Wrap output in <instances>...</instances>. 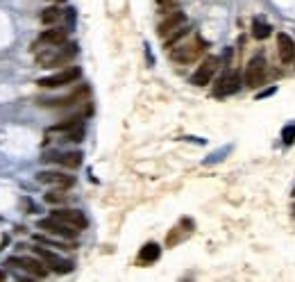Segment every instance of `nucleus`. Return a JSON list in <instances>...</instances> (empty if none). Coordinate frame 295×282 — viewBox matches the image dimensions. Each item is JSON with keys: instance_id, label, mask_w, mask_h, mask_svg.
<instances>
[{"instance_id": "f257e3e1", "label": "nucleus", "mask_w": 295, "mask_h": 282, "mask_svg": "<svg viewBox=\"0 0 295 282\" xmlns=\"http://www.w3.org/2000/svg\"><path fill=\"white\" fill-rule=\"evenodd\" d=\"M75 55H78V46H75V43H68V46L61 43V46L48 48L46 53L37 55V64H41V66H61V64H68Z\"/></svg>"}, {"instance_id": "f03ea898", "label": "nucleus", "mask_w": 295, "mask_h": 282, "mask_svg": "<svg viewBox=\"0 0 295 282\" xmlns=\"http://www.w3.org/2000/svg\"><path fill=\"white\" fill-rule=\"evenodd\" d=\"M243 80H245V87L250 89H259V87L266 82V59L259 55V57H252L245 66V73H243Z\"/></svg>"}, {"instance_id": "7ed1b4c3", "label": "nucleus", "mask_w": 295, "mask_h": 282, "mask_svg": "<svg viewBox=\"0 0 295 282\" xmlns=\"http://www.w3.org/2000/svg\"><path fill=\"white\" fill-rule=\"evenodd\" d=\"M82 71L78 66H68L64 71L55 73V75H48V78H41L37 85L39 87H46V89H59V87H66V85H73L75 80H79Z\"/></svg>"}, {"instance_id": "20e7f679", "label": "nucleus", "mask_w": 295, "mask_h": 282, "mask_svg": "<svg viewBox=\"0 0 295 282\" xmlns=\"http://www.w3.org/2000/svg\"><path fill=\"white\" fill-rule=\"evenodd\" d=\"M204 50V43L200 39H196L193 43H182V46H177L171 50V57L179 64H191V62H196Z\"/></svg>"}, {"instance_id": "39448f33", "label": "nucleus", "mask_w": 295, "mask_h": 282, "mask_svg": "<svg viewBox=\"0 0 295 282\" xmlns=\"http://www.w3.org/2000/svg\"><path fill=\"white\" fill-rule=\"evenodd\" d=\"M39 228L46 230V232H50V235H55V237H61V239H75V237H78V232H79L78 228H73V225L64 223V221H59V218H55V217L41 218Z\"/></svg>"}, {"instance_id": "423d86ee", "label": "nucleus", "mask_w": 295, "mask_h": 282, "mask_svg": "<svg viewBox=\"0 0 295 282\" xmlns=\"http://www.w3.org/2000/svg\"><path fill=\"white\" fill-rule=\"evenodd\" d=\"M218 66H220V59L218 57H207L202 64L197 66V71L191 75V85H196V87L209 85L211 78H214V73L218 71Z\"/></svg>"}, {"instance_id": "0eeeda50", "label": "nucleus", "mask_w": 295, "mask_h": 282, "mask_svg": "<svg viewBox=\"0 0 295 282\" xmlns=\"http://www.w3.org/2000/svg\"><path fill=\"white\" fill-rule=\"evenodd\" d=\"M7 264H9V266H16V269H20V271H25V273H30L32 278H46L48 276L46 264L37 262L32 257H12V260H7Z\"/></svg>"}, {"instance_id": "6e6552de", "label": "nucleus", "mask_w": 295, "mask_h": 282, "mask_svg": "<svg viewBox=\"0 0 295 282\" xmlns=\"http://www.w3.org/2000/svg\"><path fill=\"white\" fill-rule=\"evenodd\" d=\"M34 255L39 257L46 266H50L55 273H71L73 271V262L61 260L59 255H55V253H50V250H46V248H34Z\"/></svg>"}, {"instance_id": "1a4fd4ad", "label": "nucleus", "mask_w": 295, "mask_h": 282, "mask_svg": "<svg viewBox=\"0 0 295 282\" xmlns=\"http://www.w3.org/2000/svg\"><path fill=\"white\" fill-rule=\"evenodd\" d=\"M43 162H53V164H59L64 169H78L82 164V152L73 151V152H46L43 155Z\"/></svg>"}, {"instance_id": "9d476101", "label": "nucleus", "mask_w": 295, "mask_h": 282, "mask_svg": "<svg viewBox=\"0 0 295 282\" xmlns=\"http://www.w3.org/2000/svg\"><path fill=\"white\" fill-rule=\"evenodd\" d=\"M238 85H241V78H238V73H225L223 78L216 82L214 87V96H230V93H236L238 91Z\"/></svg>"}, {"instance_id": "9b49d317", "label": "nucleus", "mask_w": 295, "mask_h": 282, "mask_svg": "<svg viewBox=\"0 0 295 282\" xmlns=\"http://www.w3.org/2000/svg\"><path fill=\"white\" fill-rule=\"evenodd\" d=\"M184 23H186V16H184V12H171L157 25V34H159V37H168V34H173L175 30H179Z\"/></svg>"}, {"instance_id": "f8f14e48", "label": "nucleus", "mask_w": 295, "mask_h": 282, "mask_svg": "<svg viewBox=\"0 0 295 282\" xmlns=\"http://www.w3.org/2000/svg\"><path fill=\"white\" fill-rule=\"evenodd\" d=\"M277 53H279V59H282L284 64L295 62V41L291 34H286V32L277 34Z\"/></svg>"}, {"instance_id": "ddd939ff", "label": "nucleus", "mask_w": 295, "mask_h": 282, "mask_svg": "<svg viewBox=\"0 0 295 282\" xmlns=\"http://www.w3.org/2000/svg\"><path fill=\"white\" fill-rule=\"evenodd\" d=\"M50 217L59 218V221H64V223L73 225V228H78V230H84L86 228V217L82 214L79 210H55Z\"/></svg>"}, {"instance_id": "4468645a", "label": "nucleus", "mask_w": 295, "mask_h": 282, "mask_svg": "<svg viewBox=\"0 0 295 282\" xmlns=\"http://www.w3.org/2000/svg\"><path fill=\"white\" fill-rule=\"evenodd\" d=\"M86 96H89V87H79V89H75V91L71 93V96L55 98V100H43L41 105H46V107H68V105H75V103H79V100H84Z\"/></svg>"}, {"instance_id": "2eb2a0df", "label": "nucleus", "mask_w": 295, "mask_h": 282, "mask_svg": "<svg viewBox=\"0 0 295 282\" xmlns=\"http://www.w3.org/2000/svg\"><path fill=\"white\" fill-rule=\"evenodd\" d=\"M37 180L43 184H57V187H64V189H68V187L75 184V180L71 175H64L59 171H41L39 175H37Z\"/></svg>"}, {"instance_id": "dca6fc26", "label": "nucleus", "mask_w": 295, "mask_h": 282, "mask_svg": "<svg viewBox=\"0 0 295 282\" xmlns=\"http://www.w3.org/2000/svg\"><path fill=\"white\" fill-rule=\"evenodd\" d=\"M66 30H46V32L39 37V41L37 43H46V46H61V43H66ZM34 43V46H37Z\"/></svg>"}, {"instance_id": "f3484780", "label": "nucleus", "mask_w": 295, "mask_h": 282, "mask_svg": "<svg viewBox=\"0 0 295 282\" xmlns=\"http://www.w3.org/2000/svg\"><path fill=\"white\" fill-rule=\"evenodd\" d=\"M159 255H161V248H159V243H145L143 248H141V253H138V260L143 264H152L155 260H159Z\"/></svg>"}, {"instance_id": "a211bd4d", "label": "nucleus", "mask_w": 295, "mask_h": 282, "mask_svg": "<svg viewBox=\"0 0 295 282\" xmlns=\"http://www.w3.org/2000/svg\"><path fill=\"white\" fill-rule=\"evenodd\" d=\"M270 32H273V27L268 23H263V21H255L252 23V37L255 39H268Z\"/></svg>"}, {"instance_id": "6ab92c4d", "label": "nucleus", "mask_w": 295, "mask_h": 282, "mask_svg": "<svg viewBox=\"0 0 295 282\" xmlns=\"http://www.w3.org/2000/svg\"><path fill=\"white\" fill-rule=\"evenodd\" d=\"M59 19H61V9H57V7H48L41 12V23H46V25H53Z\"/></svg>"}, {"instance_id": "aec40b11", "label": "nucleus", "mask_w": 295, "mask_h": 282, "mask_svg": "<svg viewBox=\"0 0 295 282\" xmlns=\"http://www.w3.org/2000/svg\"><path fill=\"white\" fill-rule=\"evenodd\" d=\"M295 141V125H289L286 130H284V144L291 146Z\"/></svg>"}, {"instance_id": "412c9836", "label": "nucleus", "mask_w": 295, "mask_h": 282, "mask_svg": "<svg viewBox=\"0 0 295 282\" xmlns=\"http://www.w3.org/2000/svg\"><path fill=\"white\" fill-rule=\"evenodd\" d=\"M46 200H48V203H64L66 196H64V194H59V191H53V194H48V196H46Z\"/></svg>"}, {"instance_id": "4be33fe9", "label": "nucleus", "mask_w": 295, "mask_h": 282, "mask_svg": "<svg viewBox=\"0 0 295 282\" xmlns=\"http://www.w3.org/2000/svg\"><path fill=\"white\" fill-rule=\"evenodd\" d=\"M270 93H275V89H268V91H263V93H259V98H266V96H270Z\"/></svg>"}, {"instance_id": "5701e85b", "label": "nucleus", "mask_w": 295, "mask_h": 282, "mask_svg": "<svg viewBox=\"0 0 295 282\" xmlns=\"http://www.w3.org/2000/svg\"><path fill=\"white\" fill-rule=\"evenodd\" d=\"M157 2H159V5H171L173 0H157Z\"/></svg>"}, {"instance_id": "b1692460", "label": "nucleus", "mask_w": 295, "mask_h": 282, "mask_svg": "<svg viewBox=\"0 0 295 282\" xmlns=\"http://www.w3.org/2000/svg\"><path fill=\"white\" fill-rule=\"evenodd\" d=\"M0 280H5V273H2V271H0Z\"/></svg>"}, {"instance_id": "393cba45", "label": "nucleus", "mask_w": 295, "mask_h": 282, "mask_svg": "<svg viewBox=\"0 0 295 282\" xmlns=\"http://www.w3.org/2000/svg\"><path fill=\"white\" fill-rule=\"evenodd\" d=\"M53 2H61V0H53Z\"/></svg>"}]
</instances>
